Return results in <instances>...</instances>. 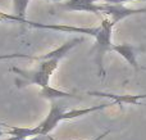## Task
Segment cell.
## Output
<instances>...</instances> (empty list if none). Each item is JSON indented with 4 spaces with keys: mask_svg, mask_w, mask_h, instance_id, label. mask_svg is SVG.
Wrapping results in <instances>:
<instances>
[{
    "mask_svg": "<svg viewBox=\"0 0 146 140\" xmlns=\"http://www.w3.org/2000/svg\"><path fill=\"white\" fill-rule=\"evenodd\" d=\"M83 41V37H74L69 41H66L63 45H60L59 48L54 49V50L49 51L45 55L37 57L38 66L35 69H21L17 67H12V71L15 72L17 75H19L26 84H32L40 86V89H45V87L50 86L49 81L50 77L54 72L56 71L59 66V62L74 48L76 45H78L80 43Z\"/></svg>",
    "mask_w": 146,
    "mask_h": 140,
    "instance_id": "1",
    "label": "cell"
},
{
    "mask_svg": "<svg viewBox=\"0 0 146 140\" xmlns=\"http://www.w3.org/2000/svg\"><path fill=\"white\" fill-rule=\"evenodd\" d=\"M114 23L111 22L109 18L103 17L101 18V23L99 26V32L95 37V46H94V51H95V63L98 66L99 76L104 79L105 77V69H104V55L106 51L111 50L113 44H111V33H113Z\"/></svg>",
    "mask_w": 146,
    "mask_h": 140,
    "instance_id": "2",
    "label": "cell"
},
{
    "mask_svg": "<svg viewBox=\"0 0 146 140\" xmlns=\"http://www.w3.org/2000/svg\"><path fill=\"white\" fill-rule=\"evenodd\" d=\"M67 107L64 104H58L53 100L51 102V108L49 115L35 127H31L32 138L35 136H48L50 133L62 122L64 121V113L67 112Z\"/></svg>",
    "mask_w": 146,
    "mask_h": 140,
    "instance_id": "3",
    "label": "cell"
},
{
    "mask_svg": "<svg viewBox=\"0 0 146 140\" xmlns=\"http://www.w3.org/2000/svg\"><path fill=\"white\" fill-rule=\"evenodd\" d=\"M140 13H146V8H140V9H133V8H127L123 4H104V3H98V13L99 17H106L114 23L124 19L127 17H131Z\"/></svg>",
    "mask_w": 146,
    "mask_h": 140,
    "instance_id": "4",
    "label": "cell"
},
{
    "mask_svg": "<svg viewBox=\"0 0 146 140\" xmlns=\"http://www.w3.org/2000/svg\"><path fill=\"white\" fill-rule=\"evenodd\" d=\"M88 95H95V97H103V98H109L114 105L122 104H132L137 105L140 104L142 99H146V94H139V95H118V94H110V93H103V91H88Z\"/></svg>",
    "mask_w": 146,
    "mask_h": 140,
    "instance_id": "5",
    "label": "cell"
},
{
    "mask_svg": "<svg viewBox=\"0 0 146 140\" xmlns=\"http://www.w3.org/2000/svg\"><path fill=\"white\" fill-rule=\"evenodd\" d=\"M98 3L99 0H67L66 3L59 4V8L72 12H87L96 14Z\"/></svg>",
    "mask_w": 146,
    "mask_h": 140,
    "instance_id": "6",
    "label": "cell"
},
{
    "mask_svg": "<svg viewBox=\"0 0 146 140\" xmlns=\"http://www.w3.org/2000/svg\"><path fill=\"white\" fill-rule=\"evenodd\" d=\"M111 50L118 53L127 63L129 64L131 67H133L135 69H139V62H137V49L135 46L129 45V44H118V45H113Z\"/></svg>",
    "mask_w": 146,
    "mask_h": 140,
    "instance_id": "7",
    "label": "cell"
},
{
    "mask_svg": "<svg viewBox=\"0 0 146 140\" xmlns=\"http://www.w3.org/2000/svg\"><path fill=\"white\" fill-rule=\"evenodd\" d=\"M111 105H114L113 102L104 103V104H100V105H94V107H88V108H81V109H77V108H74V109H68L64 113V121L83 117V116H87V115H90V113L98 112V111H103L108 107H111Z\"/></svg>",
    "mask_w": 146,
    "mask_h": 140,
    "instance_id": "8",
    "label": "cell"
},
{
    "mask_svg": "<svg viewBox=\"0 0 146 140\" xmlns=\"http://www.w3.org/2000/svg\"><path fill=\"white\" fill-rule=\"evenodd\" d=\"M40 94H41V97H44L45 99L51 100V102L55 99H62V98H74V99H78L77 95L72 94V93L63 91V90L55 89V87H51V86H48V87H45V89H41Z\"/></svg>",
    "mask_w": 146,
    "mask_h": 140,
    "instance_id": "9",
    "label": "cell"
},
{
    "mask_svg": "<svg viewBox=\"0 0 146 140\" xmlns=\"http://www.w3.org/2000/svg\"><path fill=\"white\" fill-rule=\"evenodd\" d=\"M28 4H30V0H13V14L19 19H22L25 25L30 23V21L26 19Z\"/></svg>",
    "mask_w": 146,
    "mask_h": 140,
    "instance_id": "10",
    "label": "cell"
},
{
    "mask_svg": "<svg viewBox=\"0 0 146 140\" xmlns=\"http://www.w3.org/2000/svg\"><path fill=\"white\" fill-rule=\"evenodd\" d=\"M109 134H110V130H106V131H104L103 134H100V135H99V136H96L95 139H91V140H103V139L105 138L106 135H109Z\"/></svg>",
    "mask_w": 146,
    "mask_h": 140,
    "instance_id": "11",
    "label": "cell"
},
{
    "mask_svg": "<svg viewBox=\"0 0 146 140\" xmlns=\"http://www.w3.org/2000/svg\"><path fill=\"white\" fill-rule=\"evenodd\" d=\"M28 140H48V138L46 136H35V138H31Z\"/></svg>",
    "mask_w": 146,
    "mask_h": 140,
    "instance_id": "12",
    "label": "cell"
},
{
    "mask_svg": "<svg viewBox=\"0 0 146 140\" xmlns=\"http://www.w3.org/2000/svg\"><path fill=\"white\" fill-rule=\"evenodd\" d=\"M4 126H7V125H4V123H1V122H0V138H1V136L5 134L4 131H3V127H4Z\"/></svg>",
    "mask_w": 146,
    "mask_h": 140,
    "instance_id": "13",
    "label": "cell"
},
{
    "mask_svg": "<svg viewBox=\"0 0 146 140\" xmlns=\"http://www.w3.org/2000/svg\"><path fill=\"white\" fill-rule=\"evenodd\" d=\"M48 140H55L53 138V136H50V135H48Z\"/></svg>",
    "mask_w": 146,
    "mask_h": 140,
    "instance_id": "14",
    "label": "cell"
},
{
    "mask_svg": "<svg viewBox=\"0 0 146 140\" xmlns=\"http://www.w3.org/2000/svg\"><path fill=\"white\" fill-rule=\"evenodd\" d=\"M51 1H60V0H51Z\"/></svg>",
    "mask_w": 146,
    "mask_h": 140,
    "instance_id": "15",
    "label": "cell"
},
{
    "mask_svg": "<svg viewBox=\"0 0 146 140\" xmlns=\"http://www.w3.org/2000/svg\"><path fill=\"white\" fill-rule=\"evenodd\" d=\"M144 69H146V67H144Z\"/></svg>",
    "mask_w": 146,
    "mask_h": 140,
    "instance_id": "16",
    "label": "cell"
}]
</instances>
